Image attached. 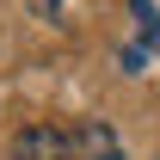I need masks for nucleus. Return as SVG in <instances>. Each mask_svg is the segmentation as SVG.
I'll list each match as a JSON object with an SVG mask.
<instances>
[{
	"label": "nucleus",
	"mask_w": 160,
	"mask_h": 160,
	"mask_svg": "<svg viewBox=\"0 0 160 160\" xmlns=\"http://www.w3.org/2000/svg\"><path fill=\"white\" fill-rule=\"evenodd\" d=\"M12 160H80L74 154V123H31L12 136Z\"/></svg>",
	"instance_id": "obj_1"
},
{
	"label": "nucleus",
	"mask_w": 160,
	"mask_h": 160,
	"mask_svg": "<svg viewBox=\"0 0 160 160\" xmlns=\"http://www.w3.org/2000/svg\"><path fill=\"white\" fill-rule=\"evenodd\" d=\"M129 12H136V25H142V37L160 49V6L154 0H129Z\"/></svg>",
	"instance_id": "obj_2"
}]
</instances>
